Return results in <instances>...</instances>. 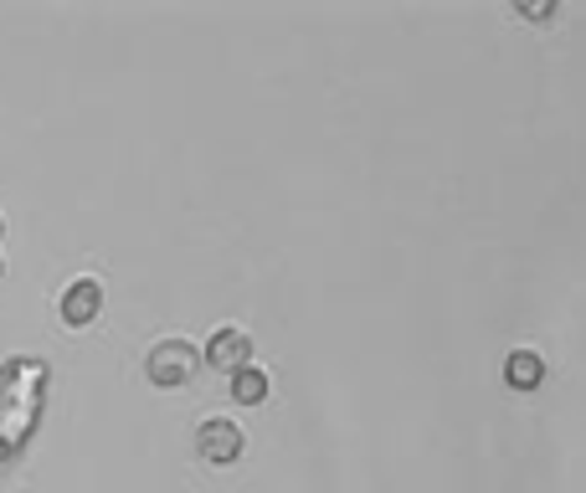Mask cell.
I'll return each instance as SVG.
<instances>
[{
  "instance_id": "cell-3",
  "label": "cell",
  "mask_w": 586,
  "mask_h": 493,
  "mask_svg": "<svg viewBox=\"0 0 586 493\" xmlns=\"http://www.w3.org/2000/svg\"><path fill=\"white\" fill-rule=\"evenodd\" d=\"M247 360H253V340L242 334V329H216L206 344V365H216V371L226 375H237L247 371Z\"/></svg>"
},
{
  "instance_id": "cell-8",
  "label": "cell",
  "mask_w": 586,
  "mask_h": 493,
  "mask_svg": "<svg viewBox=\"0 0 586 493\" xmlns=\"http://www.w3.org/2000/svg\"><path fill=\"white\" fill-rule=\"evenodd\" d=\"M0 232H6V222H0Z\"/></svg>"
},
{
  "instance_id": "cell-6",
  "label": "cell",
  "mask_w": 586,
  "mask_h": 493,
  "mask_svg": "<svg viewBox=\"0 0 586 493\" xmlns=\"http://www.w3.org/2000/svg\"><path fill=\"white\" fill-rule=\"evenodd\" d=\"M232 401H237V406H257V401H268V375L257 371V365L237 371V375H232Z\"/></svg>"
},
{
  "instance_id": "cell-1",
  "label": "cell",
  "mask_w": 586,
  "mask_h": 493,
  "mask_svg": "<svg viewBox=\"0 0 586 493\" xmlns=\"http://www.w3.org/2000/svg\"><path fill=\"white\" fill-rule=\"evenodd\" d=\"M145 365H150L155 386H185L195 375V365H201V355H195V344H185V340H166V344H155Z\"/></svg>"
},
{
  "instance_id": "cell-5",
  "label": "cell",
  "mask_w": 586,
  "mask_h": 493,
  "mask_svg": "<svg viewBox=\"0 0 586 493\" xmlns=\"http://www.w3.org/2000/svg\"><path fill=\"white\" fill-rule=\"evenodd\" d=\"M504 381H510L514 390H535L545 381V360L535 355V350H510V360H504Z\"/></svg>"
},
{
  "instance_id": "cell-2",
  "label": "cell",
  "mask_w": 586,
  "mask_h": 493,
  "mask_svg": "<svg viewBox=\"0 0 586 493\" xmlns=\"http://www.w3.org/2000/svg\"><path fill=\"white\" fill-rule=\"evenodd\" d=\"M195 448H201V458H206V463H237L247 442H242V427H237V421L216 417V421H201V432H195Z\"/></svg>"
},
{
  "instance_id": "cell-7",
  "label": "cell",
  "mask_w": 586,
  "mask_h": 493,
  "mask_svg": "<svg viewBox=\"0 0 586 493\" xmlns=\"http://www.w3.org/2000/svg\"><path fill=\"white\" fill-rule=\"evenodd\" d=\"M520 15H530V21H551V15H556V0H545V6H520Z\"/></svg>"
},
{
  "instance_id": "cell-9",
  "label": "cell",
  "mask_w": 586,
  "mask_h": 493,
  "mask_svg": "<svg viewBox=\"0 0 586 493\" xmlns=\"http://www.w3.org/2000/svg\"><path fill=\"white\" fill-rule=\"evenodd\" d=\"M0 272H6V262H0Z\"/></svg>"
},
{
  "instance_id": "cell-4",
  "label": "cell",
  "mask_w": 586,
  "mask_h": 493,
  "mask_svg": "<svg viewBox=\"0 0 586 493\" xmlns=\"http://www.w3.org/2000/svg\"><path fill=\"white\" fill-rule=\"evenodd\" d=\"M98 309H104V288L93 283V278H77V283L62 293V324L83 329L98 319Z\"/></svg>"
}]
</instances>
